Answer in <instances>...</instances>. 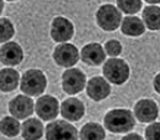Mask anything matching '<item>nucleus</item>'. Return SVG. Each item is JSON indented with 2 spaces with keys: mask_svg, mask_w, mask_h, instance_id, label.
<instances>
[{
  "mask_svg": "<svg viewBox=\"0 0 160 140\" xmlns=\"http://www.w3.org/2000/svg\"><path fill=\"white\" fill-rule=\"evenodd\" d=\"M135 125V118L128 109H113L104 117V127L111 133H128Z\"/></svg>",
  "mask_w": 160,
  "mask_h": 140,
  "instance_id": "nucleus-1",
  "label": "nucleus"
},
{
  "mask_svg": "<svg viewBox=\"0 0 160 140\" xmlns=\"http://www.w3.org/2000/svg\"><path fill=\"white\" fill-rule=\"evenodd\" d=\"M47 86V79L43 72L36 68L24 72L20 79V89L30 97H39L41 96Z\"/></svg>",
  "mask_w": 160,
  "mask_h": 140,
  "instance_id": "nucleus-2",
  "label": "nucleus"
},
{
  "mask_svg": "<svg viewBox=\"0 0 160 140\" xmlns=\"http://www.w3.org/2000/svg\"><path fill=\"white\" fill-rule=\"evenodd\" d=\"M103 76L108 79V82L120 86L125 83L129 78L130 71L129 66L124 60L120 58H109L104 62L103 66Z\"/></svg>",
  "mask_w": 160,
  "mask_h": 140,
  "instance_id": "nucleus-3",
  "label": "nucleus"
},
{
  "mask_svg": "<svg viewBox=\"0 0 160 140\" xmlns=\"http://www.w3.org/2000/svg\"><path fill=\"white\" fill-rule=\"evenodd\" d=\"M98 26L104 31H114L119 28L122 22V11L112 4L102 5L96 14Z\"/></svg>",
  "mask_w": 160,
  "mask_h": 140,
  "instance_id": "nucleus-4",
  "label": "nucleus"
},
{
  "mask_svg": "<svg viewBox=\"0 0 160 140\" xmlns=\"http://www.w3.org/2000/svg\"><path fill=\"white\" fill-rule=\"evenodd\" d=\"M53 60L58 66L70 68V67L75 66L78 62L80 53H78V50H77V47L75 45L67 43V42H62L61 45H58L55 48Z\"/></svg>",
  "mask_w": 160,
  "mask_h": 140,
  "instance_id": "nucleus-5",
  "label": "nucleus"
},
{
  "mask_svg": "<svg viewBox=\"0 0 160 140\" xmlns=\"http://www.w3.org/2000/svg\"><path fill=\"white\" fill-rule=\"evenodd\" d=\"M86 86V76L78 68L66 70L62 74V88L67 94H77Z\"/></svg>",
  "mask_w": 160,
  "mask_h": 140,
  "instance_id": "nucleus-6",
  "label": "nucleus"
},
{
  "mask_svg": "<svg viewBox=\"0 0 160 140\" xmlns=\"http://www.w3.org/2000/svg\"><path fill=\"white\" fill-rule=\"evenodd\" d=\"M77 129L65 120H55L46 127L47 139H77Z\"/></svg>",
  "mask_w": 160,
  "mask_h": 140,
  "instance_id": "nucleus-7",
  "label": "nucleus"
},
{
  "mask_svg": "<svg viewBox=\"0 0 160 140\" xmlns=\"http://www.w3.org/2000/svg\"><path fill=\"white\" fill-rule=\"evenodd\" d=\"M75 32V28L73 24L62 16H57L52 20L51 24V37L53 41L62 43V42H67L68 40L72 38Z\"/></svg>",
  "mask_w": 160,
  "mask_h": 140,
  "instance_id": "nucleus-8",
  "label": "nucleus"
},
{
  "mask_svg": "<svg viewBox=\"0 0 160 140\" xmlns=\"http://www.w3.org/2000/svg\"><path fill=\"white\" fill-rule=\"evenodd\" d=\"M35 112L42 120H52L58 115V101L52 96H42L36 101Z\"/></svg>",
  "mask_w": 160,
  "mask_h": 140,
  "instance_id": "nucleus-9",
  "label": "nucleus"
},
{
  "mask_svg": "<svg viewBox=\"0 0 160 140\" xmlns=\"http://www.w3.org/2000/svg\"><path fill=\"white\" fill-rule=\"evenodd\" d=\"M9 110L16 119H26L34 113V101L30 96H16L10 101Z\"/></svg>",
  "mask_w": 160,
  "mask_h": 140,
  "instance_id": "nucleus-10",
  "label": "nucleus"
},
{
  "mask_svg": "<svg viewBox=\"0 0 160 140\" xmlns=\"http://www.w3.org/2000/svg\"><path fill=\"white\" fill-rule=\"evenodd\" d=\"M86 92L91 99H93L96 102H101L111 94V86L107 79L98 76V77H93L88 81Z\"/></svg>",
  "mask_w": 160,
  "mask_h": 140,
  "instance_id": "nucleus-11",
  "label": "nucleus"
},
{
  "mask_svg": "<svg viewBox=\"0 0 160 140\" xmlns=\"http://www.w3.org/2000/svg\"><path fill=\"white\" fill-rule=\"evenodd\" d=\"M134 115L140 123H152L159 115L158 104L152 99H142L134 105Z\"/></svg>",
  "mask_w": 160,
  "mask_h": 140,
  "instance_id": "nucleus-12",
  "label": "nucleus"
},
{
  "mask_svg": "<svg viewBox=\"0 0 160 140\" xmlns=\"http://www.w3.org/2000/svg\"><path fill=\"white\" fill-rule=\"evenodd\" d=\"M24 58L22 48L19 43L8 41L0 48V61L5 66H16L21 63Z\"/></svg>",
  "mask_w": 160,
  "mask_h": 140,
  "instance_id": "nucleus-13",
  "label": "nucleus"
},
{
  "mask_svg": "<svg viewBox=\"0 0 160 140\" xmlns=\"http://www.w3.org/2000/svg\"><path fill=\"white\" fill-rule=\"evenodd\" d=\"M81 60L88 66H99L106 60L104 48L99 43H88L81 50Z\"/></svg>",
  "mask_w": 160,
  "mask_h": 140,
  "instance_id": "nucleus-14",
  "label": "nucleus"
},
{
  "mask_svg": "<svg viewBox=\"0 0 160 140\" xmlns=\"http://www.w3.org/2000/svg\"><path fill=\"white\" fill-rule=\"evenodd\" d=\"M60 112L68 122H78L84 115V104L77 98H68L62 102Z\"/></svg>",
  "mask_w": 160,
  "mask_h": 140,
  "instance_id": "nucleus-15",
  "label": "nucleus"
},
{
  "mask_svg": "<svg viewBox=\"0 0 160 140\" xmlns=\"http://www.w3.org/2000/svg\"><path fill=\"white\" fill-rule=\"evenodd\" d=\"M122 32L127 36H140L145 31L144 22L137 16H127L122 19Z\"/></svg>",
  "mask_w": 160,
  "mask_h": 140,
  "instance_id": "nucleus-16",
  "label": "nucleus"
},
{
  "mask_svg": "<svg viewBox=\"0 0 160 140\" xmlns=\"http://www.w3.org/2000/svg\"><path fill=\"white\" fill-rule=\"evenodd\" d=\"M19 72L12 68L0 70V91L1 92H12L19 86Z\"/></svg>",
  "mask_w": 160,
  "mask_h": 140,
  "instance_id": "nucleus-17",
  "label": "nucleus"
},
{
  "mask_svg": "<svg viewBox=\"0 0 160 140\" xmlns=\"http://www.w3.org/2000/svg\"><path fill=\"white\" fill-rule=\"evenodd\" d=\"M21 135L24 139H40L43 135V125L39 119H28L21 125Z\"/></svg>",
  "mask_w": 160,
  "mask_h": 140,
  "instance_id": "nucleus-18",
  "label": "nucleus"
},
{
  "mask_svg": "<svg viewBox=\"0 0 160 140\" xmlns=\"http://www.w3.org/2000/svg\"><path fill=\"white\" fill-rule=\"evenodd\" d=\"M20 129H21V125L15 117H4L0 120V133L4 134L5 137L14 138L19 135Z\"/></svg>",
  "mask_w": 160,
  "mask_h": 140,
  "instance_id": "nucleus-19",
  "label": "nucleus"
},
{
  "mask_svg": "<svg viewBox=\"0 0 160 140\" xmlns=\"http://www.w3.org/2000/svg\"><path fill=\"white\" fill-rule=\"evenodd\" d=\"M81 139H94L101 140L106 138V132L102 125L97 123H87L82 127L80 132Z\"/></svg>",
  "mask_w": 160,
  "mask_h": 140,
  "instance_id": "nucleus-20",
  "label": "nucleus"
},
{
  "mask_svg": "<svg viewBox=\"0 0 160 140\" xmlns=\"http://www.w3.org/2000/svg\"><path fill=\"white\" fill-rule=\"evenodd\" d=\"M159 6L152 5L147 6L143 10V20L144 24L148 26L149 30L152 31H158L160 28L159 25Z\"/></svg>",
  "mask_w": 160,
  "mask_h": 140,
  "instance_id": "nucleus-21",
  "label": "nucleus"
},
{
  "mask_svg": "<svg viewBox=\"0 0 160 140\" xmlns=\"http://www.w3.org/2000/svg\"><path fill=\"white\" fill-rule=\"evenodd\" d=\"M118 9L127 15H134L142 9V0H117Z\"/></svg>",
  "mask_w": 160,
  "mask_h": 140,
  "instance_id": "nucleus-22",
  "label": "nucleus"
},
{
  "mask_svg": "<svg viewBox=\"0 0 160 140\" xmlns=\"http://www.w3.org/2000/svg\"><path fill=\"white\" fill-rule=\"evenodd\" d=\"M15 34L12 22L6 18H0V43L9 41Z\"/></svg>",
  "mask_w": 160,
  "mask_h": 140,
  "instance_id": "nucleus-23",
  "label": "nucleus"
},
{
  "mask_svg": "<svg viewBox=\"0 0 160 140\" xmlns=\"http://www.w3.org/2000/svg\"><path fill=\"white\" fill-rule=\"evenodd\" d=\"M104 50H106V52L109 56L116 57V56H119L120 53H122L123 47H122V43H120L119 41H117V40H109V41L106 42Z\"/></svg>",
  "mask_w": 160,
  "mask_h": 140,
  "instance_id": "nucleus-24",
  "label": "nucleus"
},
{
  "mask_svg": "<svg viewBox=\"0 0 160 140\" xmlns=\"http://www.w3.org/2000/svg\"><path fill=\"white\" fill-rule=\"evenodd\" d=\"M159 123H153L145 129V138L147 139H158L159 137Z\"/></svg>",
  "mask_w": 160,
  "mask_h": 140,
  "instance_id": "nucleus-25",
  "label": "nucleus"
},
{
  "mask_svg": "<svg viewBox=\"0 0 160 140\" xmlns=\"http://www.w3.org/2000/svg\"><path fill=\"white\" fill-rule=\"evenodd\" d=\"M122 139H124V140H128V139H138V140H140V139H142V137H140L139 134H127V135H124Z\"/></svg>",
  "mask_w": 160,
  "mask_h": 140,
  "instance_id": "nucleus-26",
  "label": "nucleus"
},
{
  "mask_svg": "<svg viewBox=\"0 0 160 140\" xmlns=\"http://www.w3.org/2000/svg\"><path fill=\"white\" fill-rule=\"evenodd\" d=\"M154 88H155V91L159 93V74L155 77V79H154Z\"/></svg>",
  "mask_w": 160,
  "mask_h": 140,
  "instance_id": "nucleus-27",
  "label": "nucleus"
},
{
  "mask_svg": "<svg viewBox=\"0 0 160 140\" xmlns=\"http://www.w3.org/2000/svg\"><path fill=\"white\" fill-rule=\"evenodd\" d=\"M147 2H149V4H159L160 0H145Z\"/></svg>",
  "mask_w": 160,
  "mask_h": 140,
  "instance_id": "nucleus-28",
  "label": "nucleus"
},
{
  "mask_svg": "<svg viewBox=\"0 0 160 140\" xmlns=\"http://www.w3.org/2000/svg\"><path fill=\"white\" fill-rule=\"evenodd\" d=\"M2 10H4V1L0 0V14L2 12Z\"/></svg>",
  "mask_w": 160,
  "mask_h": 140,
  "instance_id": "nucleus-29",
  "label": "nucleus"
},
{
  "mask_svg": "<svg viewBox=\"0 0 160 140\" xmlns=\"http://www.w3.org/2000/svg\"><path fill=\"white\" fill-rule=\"evenodd\" d=\"M8 1H15V0H8Z\"/></svg>",
  "mask_w": 160,
  "mask_h": 140,
  "instance_id": "nucleus-30",
  "label": "nucleus"
}]
</instances>
